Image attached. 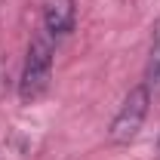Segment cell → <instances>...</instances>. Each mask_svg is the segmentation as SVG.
<instances>
[{
    "instance_id": "1",
    "label": "cell",
    "mask_w": 160,
    "mask_h": 160,
    "mask_svg": "<svg viewBox=\"0 0 160 160\" xmlns=\"http://www.w3.org/2000/svg\"><path fill=\"white\" fill-rule=\"evenodd\" d=\"M52 56H56V43H52V37L46 31L31 40L25 65H22V77H19V99L25 105L28 102H37L49 89V80H52Z\"/></svg>"
},
{
    "instance_id": "3",
    "label": "cell",
    "mask_w": 160,
    "mask_h": 160,
    "mask_svg": "<svg viewBox=\"0 0 160 160\" xmlns=\"http://www.w3.org/2000/svg\"><path fill=\"white\" fill-rule=\"evenodd\" d=\"M74 25H77V6H74V0H49L43 6V31L52 40L71 34Z\"/></svg>"
},
{
    "instance_id": "4",
    "label": "cell",
    "mask_w": 160,
    "mask_h": 160,
    "mask_svg": "<svg viewBox=\"0 0 160 160\" xmlns=\"http://www.w3.org/2000/svg\"><path fill=\"white\" fill-rule=\"evenodd\" d=\"M145 83H160V22L154 31V43H151V56H148V68H145Z\"/></svg>"
},
{
    "instance_id": "5",
    "label": "cell",
    "mask_w": 160,
    "mask_h": 160,
    "mask_svg": "<svg viewBox=\"0 0 160 160\" xmlns=\"http://www.w3.org/2000/svg\"><path fill=\"white\" fill-rule=\"evenodd\" d=\"M157 157H160V139H157Z\"/></svg>"
},
{
    "instance_id": "2",
    "label": "cell",
    "mask_w": 160,
    "mask_h": 160,
    "mask_svg": "<svg viewBox=\"0 0 160 160\" xmlns=\"http://www.w3.org/2000/svg\"><path fill=\"white\" fill-rule=\"evenodd\" d=\"M148 108H151V86L139 83L126 92L123 105L117 108V114L108 126V142L111 145H129V142L139 136L142 123L148 117Z\"/></svg>"
}]
</instances>
